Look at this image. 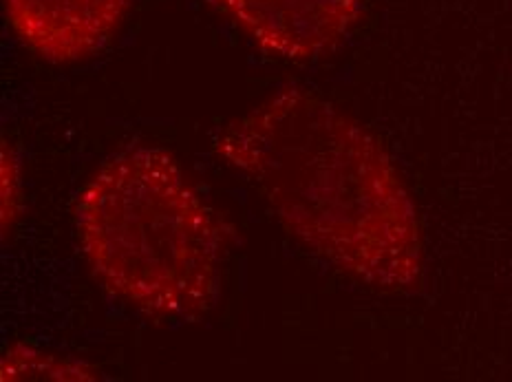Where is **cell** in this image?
<instances>
[{
	"mask_svg": "<svg viewBox=\"0 0 512 382\" xmlns=\"http://www.w3.org/2000/svg\"><path fill=\"white\" fill-rule=\"evenodd\" d=\"M256 47L285 62H312L343 40L362 0H212Z\"/></svg>",
	"mask_w": 512,
	"mask_h": 382,
	"instance_id": "cell-3",
	"label": "cell"
},
{
	"mask_svg": "<svg viewBox=\"0 0 512 382\" xmlns=\"http://www.w3.org/2000/svg\"><path fill=\"white\" fill-rule=\"evenodd\" d=\"M133 0H5L16 38L56 65L91 58L120 29Z\"/></svg>",
	"mask_w": 512,
	"mask_h": 382,
	"instance_id": "cell-4",
	"label": "cell"
},
{
	"mask_svg": "<svg viewBox=\"0 0 512 382\" xmlns=\"http://www.w3.org/2000/svg\"><path fill=\"white\" fill-rule=\"evenodd\" d=\"M78 246L93 279L162 321H192L215 307L226 257L217 212L157 146L111 153L80 188Z\"/></svg>",
	"mask_w": 512,
	"mask_h": 382,
	"instance_id": "cell-2",
	"label": "cell"
},
{
	"mask_svg": "<svg viewBox=\"0 0 512 382\" xmlns=\"http://www.w3.org/2000/svg\"><path fill=\"white\" fill-rule=\"evenodd\" d=\"M93 371L71 358L42 354L31 347H12L3 356V380H91Z\"/></svg>",
	"mask_w": 512,
	"mask_h": 382,
	"instance_id": "cell-5",
	"label": "cell"
},
{
	"mask_svg": "<svg viewBox=\"0 0 512 382\" xmlns=\"http://www.w3.org/2000/svg\"><path fill=\"white\" fill-rule=\"evenodd\" d=\"M23 208V182H20V166L12 148L3 144V230L14 228L18 212Z\"/></svg>",
	"mask_w": 512,
	"mask_h": 382,
	"instance_id": "cell-6",
	"label": "cell"
},
{
	"mask_svg": "<svg viewBox=\"0 0 512 382\" xmlns=\"http://www.w3.org/2000/svg\"><path fill=\"white\" fill-rule=\"evenodd\" d=\"M292 237L338 272L382 292L422 277V237L409 190L376 135L312 91L272 95L217 137Z\"/></svg>",
	"mask_w": 512,
	"mask_h": 382,
	"instance_id": "cell-1",
	"label": "cell"
}]
</instances>
